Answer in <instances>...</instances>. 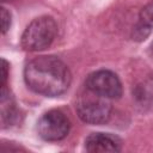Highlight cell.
<instances>
[{
  "instance_id": "obj_4",
  "label": "cell",
  "mask_w": 153,
  "mask_h": 153,
  "mask_svg": "<svg viewBox=\"0 0 153 153\" xmlns=\"http://www.w3.org/2000/svg\"><path fill=\"white\" fill-rule=\"evenodd\" d=\"M71 130V121L67 115L53 109L44 112L37 122V133L44 141H61L67 137Z\"/></svg>"
},
{
  "instance_id": "obj_11",
  "label": "cell",
  "mask_w": 153,
  "mask_h": 153,
  "mask_svg": "<svg viewBox=\"0 0 153 153\" xmlns=\"http://www.w3.org/2000/svg\"><path fill=\"white\" fill-rule=\"evenodd\" d=\"M1 86H5L7 84V78H8V63L5 59L1 60Z\"/></svg>"
},
{
  "instance_id": "obj_7",
  "label": "cell",
  "mask_w": 153,
  "mask_h": 153,
  "mask_svg": "<svg viewBox=\"0 0 153 153\" xmlns=\"http://www.w3.org/2000/svg\"><path fill=\"white\" fill-rule=\"evenodd\" d=\"M0 108H1V127L10 128L20 121V109L18 108L14 97L7 86H1L0 93Z\"/></svg>"
},
{
  "instance_id": "obj_6",
  "label": "cell",
  "mask_w": 153,
  "mask_h": 153,
  "mask_svg": "<svg viewBox=\"0 0 153 153\" xmlns=\"http://www.w3.org/2000/svg\"><path fill=\"white\" fill-rule=\"evenodd\" d=\"M85 149L87 152H120L122 140L111 133H91L85 139Z\"/></svg>"
},
{
  "instance_id": "obj_5",
  "label": "cell",
  "mask_w": 153,
  "mask_h": 153,
  "mask_svg": "<svg viewBox=\"0 0 153 153\" xmlns=\"http://www.w3.org/2000/svg\"><path fill=\"white\" fill-rule=\"evenodd\" d=\"M84 85L86 90L108 99H118L123 93L118 75L110 69H98L90 73Z\"/></svg>"
},
{
  "instance_id": "obj_8",
  "label": "cell",
  "mask_w": 153,
  "mask_h": 153,
  "mask_svg": "<svg viewBox=\"0 0 153 153\" xmlns=\"http://www.w3.org/2000/svg\"><path fill=\"white\" fill-rule=\"evenodd\" d=\"M152 30H153V0L141 8L137 22L131 31V38L134 41L141 42L149 36Z\"/></svg>"
},
{
  "instance_id": "obj_13",
  "label": "cell",
  "mask_w": 153,
  "mask_h": 153,
  "mask_svg": "<svg viewBox=\"0 0 153 153\" xmlns=\"http://www.w3.org/2000/svg\"><path fill=\"white\" fill-rule=\"evenodd\" d=\"M2 1H8V0H2Z\"/></svg>"
},
{
  "instance_id": "obj_2",
  "label": "cell",
  "mask_w": 153,
  "mask_h": 153,
  "mask_svg": "<svg viewBox=\"0 0 153 153\" xmlns=\"http://www.w3.org/2000/svg\"><path fill=\"white\" fill-rule=\"evenodd\" d=\"M57 35V24L51 16H41L25 27L20 44L26 51H41L51 45Z\"/></svg>"
},
{
  "instance_id": "obj_1",
  "label": "cell",
  "mask_w": 153,
  "mask_h": 153,
  "mask_svg": "<svg viewBox=\"0 0 153 153\" xmlns=\"http://www.w3.org/2000/svg\"><path fill=\"white\" fill-rule=\"evenodd\" d=\"M26 86L35 93L45 97H59L71 86L72 73L57 56L42 55L29 61L24 68Z\"/></svg>"
},
{
  "instance_id": "obj_9",
  "label": "cell",
  "mask_w": 153,
  "mask_h": 153,
  "mask_svg": "<svg viewBox=\"0 0 153 153\" xmlns=\"http://www.w3.org/2000/svg\"><path fill=\"white\" fill-rule=\"evenodd\" d=\"M136 100L141 104H152L153 103V81H145L141 85H137L133 92Z\"/></svg>"
},
{
  "instance_id": "obj_12",
  "label": "cell",
  "mask_w": 153,
  "mask_h": 153,
  "mask_svg": "<svg viewBox=\"0 0 153 153\" xmlns=\"http://www.w3.org/2000/svg\"><path fill=\"white\" fill-rule=\"evenodd\" d=\"M151 49H152V51H153V42H152V44H151Z\"/></svg>"
},
{
  "instance_id": "obj_3",
  "label": "cell",
  "mask_w": 153,
  "mask_h": 153,
  "mask_svg": "<svg viewBox=\"0 0 153 153\" xmlns=\"http://www.w3.org/2000/svg\"><path fill=\"white\" fill-rule=\"evenodd\" d=\"M75 111L79 118L85 123L104 124L111 117L112 106L108 98L86 90V93L80 94L78 98Z\"/></svg>"
},
{
  "instance_id": "obj_10",
  "label": "cell",
  "mask_w": 153,
  "mask_h": 153,
  "mask_svg": "<svg viewBox=\"0 0 153 153\" xmlns=\"http://www.w3.org/2000/svg\"><path fill=\"white\" fill-rule=\"evenodd\" d=\"M11 26V13L6 7H1V32L5 35Z\"/></svg>"
}]
</instances>
